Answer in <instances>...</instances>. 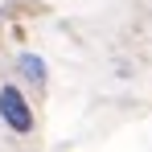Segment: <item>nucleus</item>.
Instances as JSON below:
<instances>
[{"mask_svg": "<svg viewBox=\"0 0 152 152\" xmlns=\"http://www.w3.org/2000/svg\"><path fill=\"white\" fill-rule=\"evenodd\" d=\"M0 115L8 119V127L12 132H33V115H29V107H25V99H21V91H0Z\"/></svg>", "mask_w": 152, "mask_h": 152, "instance_id": "nucleus-1", "label": "nucleus"}, {"mask_svg": "<svg viewBox=\"0 0 152 152\" xmlns=\"http://www.w3.org/2000/svg\"><path fill=\"white\" fill-rule=\"evenodd\" d=\"M17 70H21V78H25V82H33V86H41V82H45V62H41V58H21V62H17Z\"/></svg>", "mask_w": 152, "mask_h": 152, "instance_id": "nucleus-2", "label": "nucleus"}]
</instances>
